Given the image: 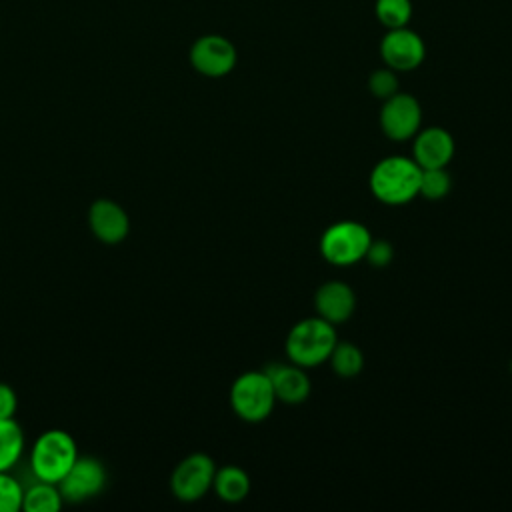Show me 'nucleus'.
Returning <instances> with one entry per match:
<instances>
[{"instance_id": "0eeeda50", "label": "nucleus", "mask_w": 512, "mask_h": 512, "mask_svg": "<svg viewBox=\"0 0 512 512\" xmlns=\"http://www.w3.org/2000/svg\"><path fill=\"white\" fill-rule=\"evenodd\" d=\"M106 484L104 464L92 456H78L70 470L58 482L64 502H84L98 496Z\"/></svg>"}, {"instance_id": "b1692460", "label": "nucleus", "mask_w": 512, "mask_h": 512, "mask_svg": "<svg viewBox=\"0 0 512 512\" xmlns=\"http://www.w3.org/2000/svg\"><path fill=\"white\" fill-rule=\"evenodd\" d=\"M18 408V396L10 384L0 382V420L14 418Z\"/></svg>"}, {"instance_id": "4be33fe9", "label": "nucleus", "mask_w": 512, "mask_h": 512, "mask_svg": "<svg viewBox=\"0 0 512 512\" xmlns=\"http://www.w3.org/2000/svg\"><path fill=\"white\" fill-rule=\"evenodd\" d=\"M368 88H370L372 96H376L380 100H386V98H390L392 94L398 92V76L392 68L374 70L368 78Z\"/></svg>"}, {"instance_id": "5701e85b", "label": "nucleus", "mask_w": 512, "mask_h": 512, "mask_svg": "<svg viewBox=\"0 0 512 512\" xmlns=\"http://www.w3.org/2000/svg\"><path fill=\"white\" fill-rule=\"evenodd\" d=\"M372 266L376 268H382V266H388L394 258V248L388 240H370L368 244V250H366V256H364Z\"/></svg>"}, {"instance_id": "39448f33", "label": "nucleus", "mask_w": 512, "mask_h": 512, "mask_svg": "<svg viewBox=\"0 0 512 512\" xmlns=\"http://www.w3.org/2000/svg\"><path fill=\"white\" fill-rule=\"evenodd\" d=\"M372 236L356 220H340L328 226L320 238V254L334 266H350L364 260Z\"/></svg>"}, {"instance_id": "20e7f679", "label": "nucleus", "mask_w": 512, "mask_h": 512, "mask_svg": "<svg viewBox=\"0 0 512 512\" xmlns=\"http://www.w3.org/2000/svg\"><path fill=\"white\" fill-rule=\"evenodd\" d=\"M276 404L272 382L264 370L240 374L230 388V406L244 422H262Z\"/></svg>"}, {"instance_id": "aec40b11", "label": "nucleus", "mask_w": 512, "mask_h": 512, "mask_svg": "<svg viewBox=\"0 0 512 512\" xmlns=\"http://www.w3.org/2000/svg\"><path fill=\"white\" fill-rule=\"evenodd\" d=\"M452 180L446 168H424L420 176V196L428 200H440L450 192Z\"/></svg>"}, {"instance_id": "412c9836", "label": "nucleus", "mask_w": 512, "mask_h": 512, "mask_svg": "<svg viewBox=\"0 0 512 512\" xmlns=\"http://www.w3.org/2000/svg\"><path fill=\"white\" fill-rule=\"evenodd\" d=\"M24 490L20 482L6 472H0V512H16L22 508Z\"/></svg>"}, {"instance_id": "f8f14e48", "label": "nucleus", "mask_w": 512, "mask_h": 512, "mask_svg": "<svg viewBox=\"0 0 512 512\" xmlns=\"http://www.w3.org/2000/svg\"><path fill=\"white\" fill-rule=\"evenodd\" d=\"M454 156V138L440 126H430L416 132L412 146L414 162L424 168H446Z\"/></svg>"}, {"instance_id": "dca6fc26", "label": "nucleus", "mask_w": 512, "mask_h": 512, "mask_svg": "<svg viewBox=\"0 0 512 512\" xmlns=\"http://www.w3.org/2000/svg\"><path fill=\"white\" fill-rule=\"evenodd\" d=\"M64 500L58 490V484L38 480L34 486L24 490L22 510L26 512H58Z\"/></svg>"}, {"instance_id": "f257e3e1", "label": "nucleus", "mask_w": 512, "mask_h": 512, "mask_svg": "<svg viewBox=\"0 0 512 512\" xmlns=\"http://www.w3.org/2000/svg\"><path fill=\"white\" fill-rule=\"evenodd\" d=\"M422 168L408 156H386L370 172L372 194L390 206L414 200L420 192Z\"/></svg>"}, {"instance_id": "6e6552de", "label": "nucleus", "mask_w": 512, "mask_h": 512, "mask_svg": "<svg viewBox=\"0 0 512 512\" xmlns=\"http://www.w3.org/2000/svg\"><path fill=\"white\" fill-rule=\"evenodd\" d=\"M234 44L220 34L200 36L190 48L192 68L208 78H222L230 74L236 66Z\"/></svg>"}, {"instance_id": "6ab92c4d", "label": "nucleus", "mask_w": 512, "mask_h": 512, "mask_svg": "<svg viewBox=\"0 0 512 512\" xmlns=\"http://www.w3.org/2000/svg\"><path fill=\"white\" fill-rule=\"evenodd\" d=\"M376 16L388 30L402 28L412 18V2L410 0H376Z\"/></svg>"}, {"instance_id": "a211bd4d", "label": "nucleus", "mask_w": 512, "mask_h": 512, "mask_svg": "<svg viewBox=\"0 0 512 512\" xmlns=\"http://www.w3.org/2000/svg\"><path fill=\"white\" fill-rule=\"evenodd\" d=\"M328 360H330L332 370L342 378H354L364 368L362 350L350 342H336Z\"/></svg>"}, {"instance_id": "423d86ee", "label": "nucleus", "mask_w": 512, "mask_h": 512, "mask_svg": "<svg viewBox=\"0 0 512 512\" xmlns=\"http://www.w3.org/2000/svg\"><path fill=\"white\" fill-rule=\"evenodd\" d=\"M216 464L208 454L194 452L180 460L170 476V490L180 502H196L212 488Z\"/></svg>"}, {"instance_id": "1a4fd4ad", "label": "nucleus", "mask_w": 512, "mask_h": 512, "mask_svg": "<svg viewBox=\"0 0 512 512\" xmlns=\"http://www.w3.org/2000/svg\"><path fill=\"white\" fill-rule=\"evenodd\" d=\"M422 122V108L412 94L396 92L384 100L380 110V128L390 140H408L416 136Z\"/></svg>"}, {"instance_id": "393cba45", "label": "nucleus", "mask_w": 512, "mask_h": 512, "mask_svg": "<svg viewBox=\"0 0 512 512\" xmlns=\"http://www.w3.org/2000/svg\"><path fill=\"white\" fill-rule=\"evenodd\" d=\"M510 370H512V362H510Z\"/></svg>"}, {"instance_id": "9b49d317", "label": "nucleus", "mask_w": 512, "mask_h": 512, "mask_svg": "<svg viewBox=\"0 0 512 512\" xmlns=\"http://www.w3.org/2000/svg\"><path fill=\"white\" fill-rule=\"evenodd\" d=\"M88 226L100 242L120 244L130 232V218L118 202L100 198L88 210Z\"/></svg>"}, {"instance_id": "9d476101", "label": "nucleus", "mask_w": 512, "mask_h": 512, "mask_svg": "<svg viewBox=\"0 0 512 512\" xmlns=\"http://www.w3.org/2000/svg\"><path fill=\"white\" fill-rule=\"evenodd\" d=\"M380 54L388 68L394 72H408L424 62V40L406 26L390 28L380 42Z\"/></svg>"}, {"instance_id": "f03ea898", "label": "nucleus", "mask_w": 512, "mask_h": 512, "mask_svg": "<svg viewBox=\"0 0 512 512\" xmlns=\"http://www.w3.org/2000/svg\"><path fill=\"white\" fill-rule=\"evenodd\" d=\"M336 342L334 324L320 316L304 318L290 328L286 336V354L290 362L302 368H312L330 358Z\"/></svg>"}, {"instance_id": "ddd939ff", "label": "nucleus", "mask_w": 512, "mask_h": 512, "mask_svg": "<svg viewBox=\"0 0 512 512\" xmlns=\"http://www.w3.org/2000/svg\"><path fill=\"white\" fill-rule=\"evenodd\" d=\"M264 372L272 382L276 400L284 404H302L310 396L312 384L302 366L294 362L290 364L276 362V364H268Z\"/></svg>"}, {"instance_id": "2eb2a0df", "label": "nucleus", "mask_w": 512, "mask_h": 512, "mask_svg": "<svg viewBox=\"0 0 512 512\" xmlns=\"http://www.w3.org/2000/svg\"><path fill=\"white\" fill-rule=\"evenodd\" d=\"M212 488H214V492L220 500L236 504V502H242L248 496L250 476L240 466L228 464V466L216 468Z\"/></svg>"}, {"instance_id": "f3484780", "label": "nucleus", "mask_w": 512, "mask_h": 512, "mask_svg": "<svg viewBox=\"0 0 512 512\" xmlns=\"http://www.w3.org/2000/svg\"><path fill=\"white\" fill-rule=\"evenodd\" d=\"M24 432L14 418L0 420V472L10 470L22 456Z\"/></svg>"}, {"instance_id": "7ed1b4c3", "label": "nucleus", "mask_w": 512, "mask_h": 512, "mask_svg": "<svg viewBox=\"0 0 512 512\" xmlns=\"http://www.w3.org/2000/svg\"><path fill=\"white\" fill-rule=\"evenodd\" d=\"M78 456L80 454L74 438L68 432L54 428L42 432L36 438L32 446L30 466L38 480L58 484Z\"/></svg>"}, {"instance_id": "4468645a", "label": "nucleus", "mask_w": 512, "mask_h": 512, "mask_svg": "<svg viewBox=\"0 0 512 512\" xmlns=\"http://www.w3.org/2000/svg\"><path fill=\"white\" fill-rule=\"evenodd\" d=\"M314 306L320 318L336 326L346 322L352 316L356 308V296L346 282L330 280L316 290Z\"/></svg>"}]
</instances>
